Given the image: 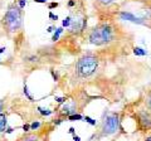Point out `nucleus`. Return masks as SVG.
Masks as SVG:
<instances>
[{"mask_svg":"<svg viewBox=\"0 0 151 141\" xmlns=\"http://www.w3.org/2000/svg\"><path fill=\"white\" fill-rule=\"evenodd\" d=\"M70 23H72V17H67V18H64L63 22H62V27L64 28H69L70 25Z\"/></svg>","mask_w":151,"mask_h":141,"instance_id":"nucleus-14","label":"nucleus"},{"mask_svg":"<svg viewBox=\"0 0 151 141\" xmlns=\"http://www.w3.org/2000/svg\"><path fill=\"white\" fill-rule=\"evenodd\" d=\"M86 24H87L86 19H74V20L72 19V23L69 25V33H72V34L81 33L86 28Z\"/></svg>","mask_w":151,"mask_h":141,"instance_id":"nucleus-5","label":"nucleus"},{"mask_svg":"<svg viewBox=\"0 0 151 141\" xmlns=\"http://www.w3.org/2000/svg\"><path fill=\"white\" fill-rule=\"evenodd\" d=\"M38 111H39V114L42 116H50L52 114H53V111L49 110V109H44V107H38Z\"/></svg>","mask_w":151,"mask_h":141,"instance_id":"nucleus-10","label":"nucleus"},{"mask_svg":"<svg viewBox=\"0 0 151 141\" xmlns=\"http://www.w3.org/2000/svg\"><path fill=\"white\" fill-rule=\"evenodd\" d=\"M27 5V0H18V6L20 9H24Z\"/></svg>","mask_w":151,"mask_h":141,"instance_id":"nucleus-17","label":"nucleus"},{"mask_svg":"<svg viewBox=\"0 0 151 141\" xmlns=\"http://www.w3.org/2000/svg\"><path fill=\"white\" fill-rule=\"evenodd\" d=\"M120 17H121V19L129 20V22H131V23H135V24H145L144 19L135 17L134 14H132V13H129V12H121V13H120Z\"/></svg>","mask_w":151,"mask_h":141,"instance_id":"nucleus-6","label":"nucleus"},{"mask_svg":"<svg viewBox=\"0 0 151 141\" xmlns=\"http://www.w3.org/2000/svg\"><path fill=\"white\" fill-rule=\"evenodd\" d=\"M73 140H74V141H81V137H79V136H76V135H74V136H73Z\"/></svg>","mask_w":151,"mask_h":141,"instance_id":"nucleus-28","label":"nucleus"},{"mask_svg":"<svg viewBox=\"0 0 151 141\" xmlns=\"http://www.w3.org/2000/svg\"><path fill=\"white\" fill-rule=\"evenodd\" d=\"M62 33H63V27L55 28V30L53 32V35H52V42H57V40H58L60 38V35H62Z\"/></svg>","mask_w":151,"mask_h":141,"instance_id":"nucleus-9","label":"nucleus"},{"mask_svg":"<svg viewBox=\"0 0 151 141\" xmlns=\"http://www.w3.org/2000/svg\"><path fill=\"white\" fill-rule=\"evenodd\" d=\"M68 120L69 121H82L83 120V116L81 114H73V115H69L68 116Z\"/></svg>","mask_w":151,"mask_h":141,"instance_id":"nucleus-12","label":"nucleus"},{"mask_svg":"<svg viewBox=\"0 0 151 141\" xmlns=\"http://www.w3.org/2000/svg\"><path fill=\"white\" fill-rule=\"evenodd\" d=\"M49 19H52V20H58V17L54 15V14L50 12V13H49Z\"/></svg>","mask_w":151,"mask_h":141,"instance_id":"nucleus-21","label":"nucleus"},{"mask_svg":"<svg viewBox=\"0 0 151 141\" xmlns=\"http://www.w3.org/2000/svg\"><path fill=\"white\" fill-rule=\"evenodd\" d=\"M83 120L87 122V124H89V125H92V126H96V120H93V119H91L89 116H83Z\"/></svg>","mask_w":151,"mask_h":141,"instance_id":"nucleus-15","label":"nucleus"},{"mask_svg":"<svg viewBox=\"0 0 151 141\" xmlns=\"http://www.w3.org/2000/svg\"><path fill=\"white\" fill-rule=\"evenodd\" d=\"M68 5H69V6H73V5H74V1H69Z\"/></svg>","mask_w":151,"mask_h":141,"instance_id":"nucleus-32","label":"nucleus"},{"mask_svg":"<svg viewBox=\"0 0 151 141\" xmlns=\"http://www.w3.org/2000/svg\"><path fill=\"white\" fill-rule=\"evenodd\" d=\"M54 100H55L57 102H59V103H63V102H65V98H64V97H55Z\"/></svg>","mask_w":151,"mask_h":141,"instance_id":"nucleus-20","label":"nucleus"},{"mask_svg":"<svg viewBox=\"0 0 151 141\" xmlns=\"http://www.w3.org/2000/svg\"><path fill=\"white\" fill-rule=\"evenodd\" d=\"M145 141H151V137H149V139H146Z\"/></svg>","mask_w":151,"mask_h":141,"instance_id":"nucleus-33","label":"nucleus"},{"mask_svg":"<svg viewBox=\"0 0 151 141\" xmlns=\"http://www.w3.org/2000/svg\"><path fill=\"white\" fill-rule=\"evenodd\" d=\"M6 127H8V116L4 112H1L0 114V134L5 132Z\"/></svg>","mask_w":151,"mask_h":141,"instance_id":"nucleus-7","label":"nucleus"},{"mask_svg":"<svg viewBox=\"0 0 151 141\" xmlns=\"http://www.w3.org/2000/svg\"><path fill=\"white\" fill-rule=\"evenodd\" d=\"M60 122H62V120H54V125H59Z\"/></svg>","mask_w":151,"mask_h":141,"instance_id":"nucleus-30","label":"nucleus"},{"mask_svg":"<svg viewBox=\"0 0 151 141\" xmlns=\"http://www.w3.org/2000/svg\"><path fill=\"white\" fill-rule=\"evenodd\" d=\"M134 53H135V55L144 57V55L147 54V52H146L145 49H142V48H140V47H136V48H134Z\"/></svg>","mask_w":151,"mask_h":141,"instance_id":"nucleus-11","label":"nucleus"},{"mask_svg":"<svg viewBox=\"0 0 151 141\" xmlns=\"http://www.w3.org/2000/svg\"><path fill=\"white\" fill-rule=\"evenodd\" d=\"M97 68H98V59H97V57H94L92 54L82 55V57L78 59L77 64H76L77 74L82 78L91 77L97 70Z\"/></svg>","mask_w":151,"mask_h":141,"instance_id":"nucleus-3","label":"nucleus"},{"mask_svg":"<svg viewBox=\"0 0 151 141\" xmlns=\"http://www.w3.org/2000/svg\"><path fill=\"white\" fill-rule=\"evenodd\" d=\"M23 25V13L18 5H9L3 17V27L9 34L17 33Z\"/></svg>","mask_w":151,"mask_h":141,"instance_id":"nucleus-1","label":"nucleus"},{"mask_svg":"<svg viewBox=\"0 0 151 141\" xmlns=\"http://www.w3.org/2000/svg\"><path fill=\"white\" fill-rule=\"evenodd\" d=\"M48 0H34V3H37V4H45Z\"/></svg>","mask_w":151,"mask_h":141,"instance_id":"nucleus-25","label":"nucleus"},{"mask_svg":"<svg viewBox=\"0 0 151 141\" xmlns=\"http://www.w3.org/2000/svg\"><path fill=\"white\" fill-rule=\"evenodd\" d=\"M139 120H140L139 122H140L141 125H142L144 129H150V127H151V121H150V119H149V117L146 116V115H141Z\"/></svg>","mask_w":151,"mask_h":141,"instance_id":"nucleus-8","label":"nucleus"},{"mask_svg":"<svg viewBox=\"0 0 151 141\" xmlns=\"http://www.w3.org/2000/svg\"><path fill=\"white\" fill-rule=\"evenodd\" d=\"M23 93H24V95H25V97L28 98V100H29V101H34V98H33V96L30 95V93H29V90H28V86H27V83H24V87H23Z\"/></svg>","mask_w":151,"mask_h":141,"instance_id":"nucleus-13","label":"nucleus"},{"mask_svg":"<svg viewBox=\"0 0 151 141\" xmlns=\"http://www.w3.org/2000/svg\"><path fill=\"white\" fill-rule=\"evenodd\" d=\"M5 50H6L5 47H0V60H1V54H3Z\"/></svg>","mask_w":151,"mask_h":141,"instance_id":"nucleus-23","label":"nucleus"},{"mask_svg":"<svg viewBox=\"0 0 151 141\" xmlns=\"http://www.w3.org/2000/svg\"><path fill=\"white\" fill-rule=\"evenodd\" d=\"M39 126H40V122H39V121L32 122V124H30V131H34V130H37V129H39Z\"/></svg>","mask_w":151,"mask_h":141,"instance_id":"nucleus-16","label":"nucleus"},{"mask_svg":"<svg viewBox=\"0 0 151 141\" xmlns=\"http://www.w3.org/2000/svg\"><path fill=\"white\" fill-rule=\"evenodd\" d=\"M147 107L151 110V93L149 95V98H147Z\"/></svg>","mask_w":151,"mask_h":141,"instance_id":"nucleus-24","label":"nucleus"},{"mask_svg":"<svg viewBox=\"0 0 151 141\" xmlns=\"http://www.w3.org/2000/svg\"><path fill=\"white\" fill-rule=\"evenodd\" d=\"M25 141H38V140L35 137H29V139H27Z\"/></svg>","mask_w":151,"mask_h":141,"instance_id":"nucleus-29","label":"nucleus"},{"mask_svg":"<svg viewBox=\"0 0 151 141\" xmlns=\"http://www.w3.org/2000/svg\"><path fill=\"white\" fill-rule=\"evenodd\" d=\"M22 129H23V131H24V132H28V131H30V125H29V124H24Z\"/></svg>","mask_w":151,"mask_h":141,"instance_id":"nucleus-18","label":"nucleus"},{"mask_svg":"<svg viewBox=\"0 0 151 141\" xmlns=\"http://www.w3.org/2000/svg\"><path fill=\"white\" fill-rule=\"evenodd\" d=\"M4 109H5V102H4L3 100H0V114L4 111Z\"/></svg>","mask_w":151,"mask_h":141,"instance_id":"nucleus-19","label":"nucleus"},{"mask_svg":"<svg viewBox=\"0 0 151 141\" xmlns=\"http://www.w3.org/2000/svg\"><path fill=\"white\" fill-rule=\"evenodd\" d=\"M120 129V117L119 114H110L106 116V119L102 122V135L103 136H108V135H113L117 132V130Z\"/></svg>","mask_w":151,"mask_h":141,"instance_id":"nucleus-4","label":"nucleus"},{"mask_svg":"<svg viewBox=\"0 0 151 141\" xmlns=\"http://www.w3.org/2000/svg\"><path fill=\"white\" fill-rule=\"evenodd\" d=\"M54 30H55V27H49L48 29H47V32H48V33H53Z\"/></svg>","mask_w":151,"mask_h":141,"instance_id":"nucleus-26","label":"nucleus"},{"mask_svg":"<svg viewBox=\"0 0 151 141\" xmlns=\"http://www.w3.org/2000/svg\"><path fill=\"white\" fill-rule=\"evenodd\" d=\"M5 132H6V134H12V132H13V129H12V127H6Z\"/></svg>","mask_w":151,"mask_h":141,"instance_id":"nucleus-27","label":"nucleus"},{"mask_svg":"<svg viewBox=\"0 0 151 141\" xmlns=\"http://www.w3.org/2000/svg\"><path fill=\"white\" fill-rule=\"evenodd\" d=\"M113 39V30L110 25L100 24L94 27L88 34V42L93 45H105Z\"/></svg>","mask_w":151,"mask_h":141,"instance_id":"nucleus-2","label":"nucleus"},{"mask_svg":"<svg viewBox=\"0 0 151 141\" xmlns=\"http://www.w3.org/2000/svg\"><path fill=\"white\" fill-rule=\"evenodd\" d=\"M57 6H58V3H50L49 5H48L49 10H50V9H53V8H57Z\"/></svg>","mask_w":151,"mask_h":141,"instance_id":"nucleus-22","label":"nucleus"},{"mask_svg":"<svg viewBox=\"0 0 151 141\" xmlns=\"http://www.w3.org/2000/svg\"><path fill=\"white\" fill-rule=\"evenodd\" d=\"M68 132H69V134H72V135H74V129H73V127H70Z\"/></svg>","mask_w":151,"mask_h":141,"instance_id":"nucleus-31","label":"nucleus"}]
</instances>
